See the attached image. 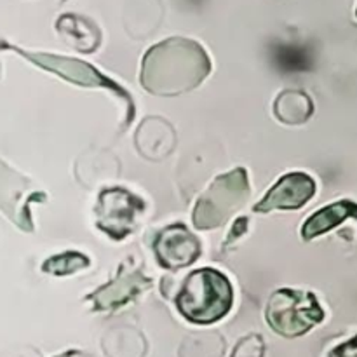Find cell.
<instances>
[{"label":"cell","mask_w":357,"mask_h":357,"mask_svg":"<svg viewBox=\"0 0 357 357\" xmlns=\"http://www.w3.org/2000/svg\"><path fill=\"white\" fill-rule=\"evenodd\" d=\"M211 68L208 51L197 40L171 37L145 52L139 82L153 96L173 98L201 86Z\"/></svg>","instance_id":"1"},{"label":"cell","mask_w":357,"mask_h":357,"mask_svg":"<svg viewBox=\"0 0 357 357\" xmlns=\"http://www.w3.org/2000/svg\"><path fill=\"white\" fill-rule=\"evenodd\" d=\"M174 305L188 323L215 324L232 310L234 286L223 272L204 267L190 272L174 295Z\"/></svg>","instance_id":"2"},{"label":"cell","mask_w":357,"mask_h":357,"mask_svg":"<svg viewBox=\"0 0 357 357\" xmlns=\"http://www.w3.org/2000/svg\"><path fill=\"white\" fill-rule=\"evenodd\" d=\"M0 47L10 49L13 52H17L20 56L26 58L28 61L33 63L35 66H38L40 70L45 72H51L54 75H58L59 79L66 80V82L73 84V86L80 87H94V89H105L110 94H114L117 100H121L124 103V129L129 128L135 119L136 107L135 101H132L131 94L124 89L122 86H119L117 82H114L112 79H108L105 73H101L96 66H93L91 63L80 61V59L68 58V56H58V54H49V52H31L24 51V49L16 47V45L9 44H0Z\"/></svg>","instance_id":"3"},{"label":"cell","mask_w":357,"mask_h":357,"mask_svg":"<svg viewBox=\"0 0 357 357\" xmlns=\"http://www.w3.org/2000/svg\"><path fill=\"white\" fill-rule=\"evenodd\" d=\"M250 192V180L244 167L220 174L195 202L192 225L197 230H215L225 225L246 204Z\"/></svg>","instance_id":"4"},{"label":"cell","mask_w":357,"mask_h":357,"mask_svg":"<svg viewBox=\"0 0 357 357\" xmlns=\"http://www.w3.org/2000/svg\"><path fill=\"white\" fill-rule=\"evenodd\" d=\"M324 310L314 293L305 289L281 288L274 291L265 307V321L275 333L296 338L323 323Z\"/></svg>","instance_id":"5"},{"label":"cell","mask_w":357,"mask_h":357,"mask_svg":"<svg viewBox=\"0 0 357 357\" xmlns=\"http://www.w3.org/2000/svg\"><path fill=\"white\" fill-rule=\"evenodd\" d=\"M145 209L146 202L128 188H103L94 206L96 227L110 239L124 241L135 232Z\"/></svg>","instance_id":"6"},{"label":"cell","mask_w":357,"mask_h":357,"mask_svg":"<svg viewBox=\"0 0 357 357\" xmlns=\"http://www.w3.org/2000/svg\"><path fill=\"white\" fill-rule=\"evenodd\" d=\"M45 194L24 174L0 160V211L23 232H33L31 206L45 202Z\"/></svg>","instance_id":"7"},{"label":"cell","mask_w":357,"mask_h":357,"mask_svg":"<svg viewBox=\"0 0 357 357\" xmlns=\"http://www.w3.org/2000/svg\"><path fill=\"white\" fill-rule=\"evenodd\" d=\"M153 253L160 267L167 271H180L199 260L202 255V244L185 223H173L157 234L153 241Z\"/></svg>","instance_id":"8"},{"label":"cell","mask_w":357,"mask_h":357,"mask_svg":"<svg viewBox=\"0 0 357 357\" xmlns=\"http://www.w3.org/2000/svg\"><path fill=\"white\" fill-rule=\"evenodd\" d=\"M317 185L310 174L302 171L286 173L268 188L265 197L253 206L255 213L296 211L316 195Z\"/></svg>","instance_id":"9"},{"label":"cell","mask_w":357,"mask_h":357,"mask_svg":"<svg viewBox=\"0 0 357 357\" xmlns=\"http://www.w3.org/2000/svg\"><path fill=\"white\" fill-rule=\"evenodd\" d=\"M150 284L152 279L146 278L142 268H122L117 278L87 295L86 300L93 303V310H114L128 305Z\"/></svg>","instance_id":"10"},{"label":"cell","mask_w":357,"mask_h":357,"mask_svg":"<svg viewBox=\"0 0 357 357\" xmlns=\"http://www.w3.org/2000/svg\"><path fill=\"white\" fill-rule=\"evenodd\" d=\"M63 40L79 52H94L101 44V30L96 23L77 14H63L56 23Z\"/></svg>","instance_id":"11"},{"label":"cell","mask_w":357,"mask_h":357,"mask_svg":"<svg viewBox=\"0 0 357 357\" xmlns=\"http://www.w3.org/2000/svg\"><path fill=\"white\" fill-rule=\"evenodd\" d=\"M356 216V202L351 199H344V201H337L333 204L323 206L317 209L316 213L309 216L303 223L302 230V239L303 241H312L316 237L323 236V234L330 232L335 227L342 225L345 220L354 218Z\"/></svg>","instance_id":"12"},{"label":"cell","mask_w":357,"mask_h":357,"mask_svg":"<svg viewBox=\"0 0 357 357\" xmlns=\"http://www.w3.org/2000/svg\"><path fill=\"white\" fill-rule=\"evenodd\" d=\"M138 131L146 136H152L150 139H136L139 153L146 159H162V157L169 155L176 143V135L169 122L159 117L145 119Z\"/></svg>","instance_id":"13"},{"label":"cell","mask_w":357,"mask_h":357,"mask_svg":"<svg viewBox=\"0 0 357 357\" xmlns=\"http://www.w3.org/2000/svg\"><path fill=\"white\" fill-rule=\"evenodd\" d=\"M272 112L281 124L302 126L312 117L314 103L309 94L303 91L284 89L274 100Z\"/></svg>","instance_id":"14"},{"label":"cell","mask_w":357,"mask_h":357,"mask_svg":"<svg viewBox=\"0 0 357 357\" xmlns=\"http://www.w3.org/2000/svg\"><path fill=\"white\" fill-rule=\"evenodd\" d=\"M91 265V258L80 251H65V253L54 255L42 264V272L56 278H66L75 272L87 268Z\"/></svg>","instance_id":"15"},{"label":"cell","mask_w":357,"mask_h":357,"mask_svg":"<svg viewBox=\"0 0 357 357\" xmlns=\"http://www.w3.org/2000/svg\"><path fill=\"white\" fill-rule=\"evenodd\" d=\"M328 357H357V349H356V338L352 337L351 340L345 342V344L338 345L337 349L330 352Z\"/></svg>","instance_id":"16"},{"label":"cell","mask_w":357,"mask_h":357,"mask_svg":"<svg viewBox=\"0 0 357 357\" xmlns=\"http://www.w3.org/2000/svg\"><path fill=\"white\" fill-rule=\"evenodd\" d=\"M248 222H250L248 218H239L236 223H234L232 230H230V234H229V239H227V243L223 244V248H227L230 243H234V241L239 239L241 236H244V234H246Z\"/></svg>","instance_id":"17"}]
</instances>
